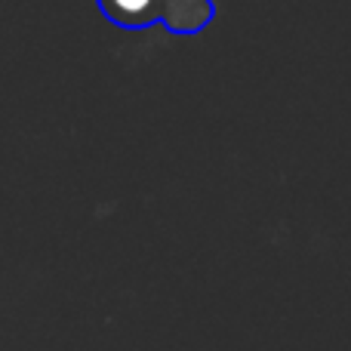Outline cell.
<instances>
[{
  "instance_id": "6da1fadb",
  "label": "cell",
  "mask_w": 351,
  "mask_h": 351,
  "mask_svg": "<svg viewBox=\"0 0 351 351\" xmlns=\"http://www.w3.org/2000/svg\"><path fill=\"white\" fill-rule=\"evenodd\" d=\"M102 12L123 28L167 25L173 34H197L216 16L210 0H99Z\"/></svg>"
}]
</instances>
